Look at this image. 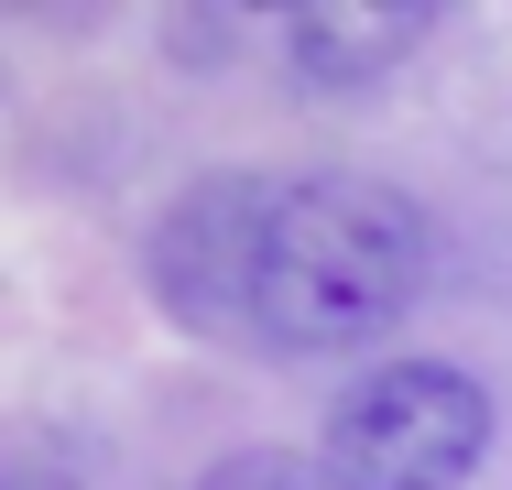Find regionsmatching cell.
<instances>
[{
    "label": "cell",
    "mask_w": 512,
    "mask_h": 490,
    "mask_svg": "<svg viewBox=\"0 0 512 490\" xmlns=\"http://www.w3.org/2000/svg\"><path fill=\"white\" fill-rule=\"evenodd\" d=\"M425 207L393 175H349V164H306L273 196L262 229V349L273 360H338L404 327L425 294Z\"/></svg>",
    "instance_id": "1"
},
{
    "label": "cell",
    "mask_w": 512,
    "mask_h": 490,
    "mask_svg": "<svg viewBox=\"0 0 512 490\" xmlns=\"http://www.w3.org/2000/svg\"><path fill=\"white\" fill-rule=\"evenodd\" d=\"M491 436H502V414H491L480 371H458V360H371L327 403L316 469H327V490H469Z\"/></svg>",
    "instance_id": "2"
},
{
    "label": "cell",
    "mask_w": 512,
    "mask_h": 490,
    "mask_svg": "<svg viewBox=\"0 0 512 490\" xmlns=\"http://www.w3.org/2000/svg\"><path fill=\"white\" fill-rule=\"evenodd\" d=\"M273 196H284L273 164H207L142 229V284H153V305L186 338L262 349V229H273Z\"/></svg>",
    "instance_id": "3"
},
{
    "label": "cell",
    "mask_w": 512,
    "mask_h": 490,
    "mask_svg": "<svg viewBox=\"0 0 512 490\" xmlns=\"http://www.w3.org/2000/svg\"><path fill=\"white\" fill-rule=\"evenodd\" d=\"M284 44V77L306 98H371L382 77H404L414 55L436 44V11H382V0H316L273 22Z\"/></svg>",
    "instance_id": "4"
},
{
    "label": "cell",
    "mask_w": 512,
    "mask_h": 490,
    "mask_svg": "<svg viewBox=\"0 0 512 490\" xmlns=\"http://www.w3.org/2000/svg\"><path fill=\"white\" fill-rule=\"evenodd\" d=\"M197 490H327V469L295 458V447H240V458H218Z\"/></svg>",
    "instance_id": "5"
},
{
    "label": "cell",
    "mask_w": 512,
    "mask_h": 490,
    "mask_svg": "<svg viewBox=\"0 0 512 490\" xmlns=\"http://www.w3.org/2000/svg\"><path fill=\"white\" fill-rule=\"evenodd\" d=\"M0 490H99V480H88L55 436H22V447H11V469H0Z\"/></svg>",
    "instance_id": "6"
}]
</instances>
